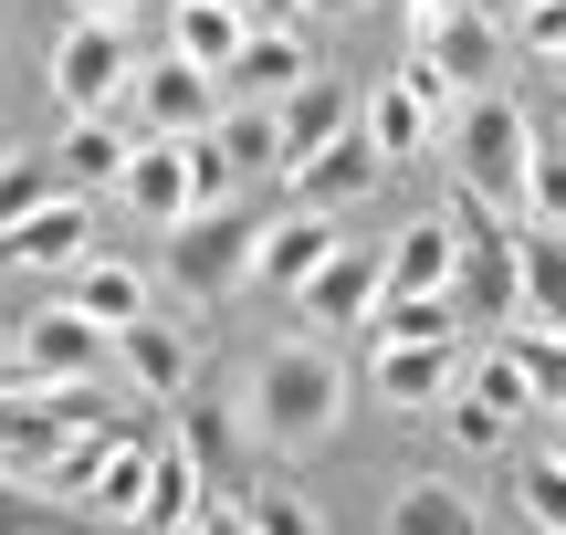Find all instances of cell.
I'll list each match as a JSON object with an SVG mask.
<instances>
[{
	"label": "cell",
	"mask_w": 566,
	"mask_h": 535,
	"mask_svg": "<svg viewBox=\"0 0 566 535\" xmlns=\"http://www.w3.org/2000/svg\"><path fill=\"white\" fill-rule=\"evenodd\" d=\"M116 200L137 210V221H158V231H179L189 210V137H137L126 147V168H116Z\"/></svg>",
	"instance_id": "obj_11"
},
{
	"label": "cell",
	"mask_w": 566,
	"mask_h": 535,
	"mask_svg": "<svg viewBox=\"0 0 566 535\" xmlns=\"http://www.w3.org/2000/svg\"><path fill=\"white\" fill-rule=\"evenodd\" d=\"M420 63H441L451 95H493V74H504V32H493V11H472V0H451L441 32L420 42Z\"/></svg>",
	"instance_id": "obj_12"
},
{
	"label": "cell",
	"mask_w": 566,
	"mask_h": 535,
	"mask_svg": "<svg viewBox=\"0 0 566 535\" xmlns=\"http://www.w3.org/2000/svg\"><path fill=\"white\" fill-rule=\"evenodd\" d=\"M126 105H137V126L147 137H200V126H221V74H200L189 53H158V63H137V84H126Z\"/></svg>",
	"instance_id": "obj_6"
},
{
	"label": "cell",
	"mask_w": 566,
	"mask_h": 535,
	"mask_svg": "<svg viewBox=\"0 0 566 535\" xmlns=\"http://www.w3.org/2000/svg\"><path fill=\"white\" fill-rule=\"evenodd\" d=\"M462 389H472V399H493V410H504V420H514V431H525V420H535V410H546V399H535V368H525V347H493V357H483V368H472V378H462Z\"/></svg>",
	"instance_id": "obj_29"
},
{
	"label": "cell",
	"mask_w": 566,
	"mask_h": 535,
	"mask_svg": "<svg viewBox=\"0 0 566 535\" xmlns=\"http://www.w3.org/2000/svg\"><path fill=\"white\" fill-rule=\"evenodd\" d=\"M0 535H42V504L21 494V473H0Z\"/></svg>",
	"instance_id": "obj_39"
},
{
	"label": "cell",
	"mask_w": 566,
	"mask_h": 535,
	"mask_svg": "<svg viewBox=\"0 0 566 535\" xmlns=\"http://www.w3.org/2000/svg\"><path fill=\"white\" fill-rule=\"evenodd\" d=\"M273 116H283V168H294V158H315L325 137H346V126H357V105H346V84H336V74H304L294 95L273 105Z\"/></svg>",
	"instance_id": "obj_21"
},
{
	"label": "cell",
	"mask_w": 566,
	"mask_h": 535,
	"mask_svg": "<svg viewBox=\"0 0 566 535\" xmlns=\"http://www.w3.org/2000/svg\"><path fill=\"white\" fill-rule=\"evenodd\" d=\"M525 53H566V0H525Z\"/></svg>",
	"instance_id": "obj_38"
},
{
	"label": "cell",
	"mask_w": 566,
	"mask_h": 535,
	"mask_svg": "<svg viewBox=\"0 0 566 535\" xmlns=\"http://www.w3.org/2000/svg\"><path fill=\"white\" fill-rule=\"evenodd\" d=\"M514 504L535 515V535H566V462H546V452H535L525 473H514Z\"/></svg>",
	"instance_id": "obj_32"
},
{
	"label": "cell",
	"mask_w": 566,
	"mask_h": 535,
	"mask_svg": "<svg viewBox=\"0 0 566 535\" xmlns=\"http://www.w3.org/2000/svg\"><path fill=\"white\" fill-rule=\"evenodd\" d=\"M514 305L525 326H566V231L514 221Z\"/></svg>",
	"instance_id": "obj_16"
},
{
	"label": "cell",
	"mask_w": 566,
	"mask_h": 535,
	"mask_svg": "<svg viewBox=\"0 0 566 535\" xmlns=\"http://www.w3.org/2000/svg\"><path fill=\"white\" fill-rule=\"evenodd\" d=\"M346 420V357L336 347H273L242 389V431L273 452H325Z\"/></svg>",
	"instance_id": "obj_1"
},
{
	"label": "cell",
	"mask_w": 566,
	"mask_h": 535,
	"mask_svg": "<svg viewBox=\"0 0 566 535\" xmlns=\"http://www.w3.org/2000/svg\"><path fill=\"white\" fill-rule=\"evenodd\" d=\"M168 535H200V515H189V525H168Z\"/></svg>",
	"instance_id": "obj_46"
},
{
	"label": "cell",
	"mask_w": 566,
	"mask_h": 535,
	"mask_svg": "<svg viewBox=\"0 0 566 535\" xmlns=\"http://www.w3.org/2000/svg\"><path fill=\"white\" fill-rule=\"evenodd\" d=\"M189 200H200V210L242 200V168H231V147L210 137V126H200V137H189Z\"/></svg>",
	"instance_id": "obj_33"
},
{
	"label": "cell",
	"mask_w": 566,
	"mask_h": 535,
	"mask_svg": "<svg viewBox=\"0 0 566 535\" xmlns=\"http://www.w3.org/2000/svg\"><path fill=\"white\" fill-rule=\"evenodd\" d=\"M105 368H116V336L84 305H42V315L11 326V378L21 389H84V378H105Z\"/></svg>",
	"instance_id": "obj_3"
},
{
	"label": "cell",
	"mask_w": 566,
	"mask_h": 535,
	"mask_svg": "<svg viewBox=\"0 0 566 535\" xmlns=\"http://www.w3.org/2000/svg\"><path fill=\"white\" fill-rule=\"evenodd\" d=\"M451 273H462V305H514V221L493 200H451Z\"/></svg>",
	"instance_id": "obj_8"
},
{
	"label": "cell",
	"mask_w": 566,
	"mask_h": 535,
	"mask_svg": "<svg viewBox=\"0 0 566 535\" xmlns=\"http://www.w3.org/2000/svg\"><path fill=\"white\" fill-rule=\"evenodd\" d=\"M221 11H252V0H221Z\"/></svg>",
	"instance_id": "obj_47"
},
{
	"label": "cell",
	"mask_w": 566,
	"mask_h": 535,
	"mask_svg": "<svg viewBox=\"0 0 566 535\" xmlns=\"http://www.w3.org/2000/svg\"><path fill=\"white\" fill-rule=\"evenodd\" d=\"M441 11H451V0H409V42H430V32H441Z\"/></svg>",
	"instance_id": "obj_42"
},
{
	"label": "cell",
	"mask_w": 566,
	"mask_h": 535,
	"mask_svg": "<svg viewBox=\"0 0 566 535\" xmlns=\"http://www.w3.org/2000/svg\"><path fill=\"white\" fill-rule=\"evenodd\" d=\"M514 347H525V368H535V399L566 410V326H525Z\"/></svg>",
	"instance_id": "obj_35"
},
{
	"label": "cell",
	"mask_w": 566,
	"mask_h": 535,
	"mask_svg": "<svg viewBox=\"0 0 566 535\" xmlns=\"http://www.w3.org/2000/svg\"><path fill=\"white\" fill-rule=\"evenodd\" d=\"M0 378H11V326H0Z\"/></svg>",
	"instance_id": "obj_45"
},
{
	"label": "cell",
	"mask_w": 566,
	"mask_h": 535,
	"mask_svg": "<svg viewBox=\"0 0 566 535\" xmlns=\"http://www.w3.org/2000/svg\"><path fill=\"white\" fill-rule=\"evenodd\" d=\"M74 11H84V21H126L137 0H74Z\"/></svg>",
	"instance_id": "obj_43"
},
{
	"label": "cell",
	"mask_w": 566,
	"mask_h": 535,
	"mask_svg": "<svg viewBox=\"0 0 566 535\" xmlns=\"http://www.w3.org/2000/svg\"><path fill=\"white\" fill-rule=\"evenodd\" d=\"M126 126L116 116H74L63 126V147H53V168H63V189H116V168H126Z\"/></svg>",
	"instance_id": "obj_24"
},
{
	"label": "cell",
	"mask_w": 566,
	"mask_h": 535,
	"mask_svg": "<svg viewBox=\"0 0 566 535\" xmlns=\"http://www.w3.org/2000/svg\"><path fill=\"white\" fill-rule=\"evenodd\" d=\"M242 515H252V535H325V525H315V504H304V494H283V483L242 494Z\"/></svg>",
	"instance_id": "obj_36"
},
{
	"label": "cell",
	"mask_w": 566,
	"mask_h": 535,
	"mask_svg": "<svg viewBox=\"0 0 566 535\" xmlns=\"http://www.w3.org/2000/svg\"><path fill=\"white\" fill-rule=\"evenodd\" d=\"M378 137H367V126H346V137H325L315 158H294L283 168V179H294V200L304 210H336V200H357V189H378Z\"/></svg>",
	"instance_id": "obj_14"
},
{
	"label": "cell",
	"mask_w": 566,
	"mask_h": 535,
	"mask_svg": "<svg viewBox=\"0 0 566 535\" xmlns=\"http://www.w3.org/2000/svg\"><path fill=\"white\" fill-rule=\"evenodd\" d=\"M556 84H566V53H556Z\"/></svg>",
	"instance_id": "obj_49"
},
{
	"label": "cell",
	"mask_w": 566,
	"mask_h": 535,
	"mask_svg": "<svg viewBox=\"0 0 566 535\" xmlns=\"http://www.w3.org/2000/svg\"><path fill=\"white\" fill-rule=\"evenodd\" d=\"M504 431H514V420L493 410V399H472V389H451V441H462V452H504Z\"/></svg>",
	"instance_id": "obj_37"
},
{
	"label": "cell",
	"mask_w": 566,
	"mask_h": 535,
	"mask_svg": "<svg viewBox=\"0 0 566 535\" xmlns=\"http://www.w3.org/2000/svg\"><path fill=\"white\" fill-rule=\"evenodd\" d=\"M200 515V462L189 452H158V473H147V515H137V535H168V525H189Z\"/></svg>",
	"instance_id": "obj_30"
},
{
	"label": "cell",
	"mask_w": 566,
	"mask_h": 535,
	"mask_svg": "<svg viewBox=\"0 0 566 535\" xmlns=\"http://www.w3.org/2000/svg\"><path fill=\"white\" fill-rule=\"evenodd\" d=\"M179 452L200 462V473H221V462L242 452V399H221V389H189V420H179Z\"/></svg>",
	"instance_id": "obj_27"
},
{
	"label": "cell",
	"mask_w": 566,
	"mask_h": 535,
	"mask_svg": "<svg viewBox=\"0 0 566 535\" xmlns=\"http://www.w3.org/2000/svg\"><path fill=\"white\" fill-rule=\"evenodd\" d=\"M525 221H546V231H566V147H546V137H535V179H525Z\"/></svg>",
	"instance_id": "obj_34"
},
{
	"label": "cell",
	"mask_w": 566,
	"mask_h": 535,
	"mask_svg": "<svg viewBox=\"0 0 566 535\" xmlns=\"http://www.w3.org/2000/svg\"><path fill=\"white\" fill-rule=\"evenodd\" d=\"M367 389H378L388 410H430V399H451V347H378Z\"/></svg>",
	"instance_id": "obj_25"
},
{
	"label": "cell",
	"mask_w": 566,
	"mask_h": 535,
	"mask_svg": "<svg viewBox=\"0 0 566 535\" xmlns=\"http://www.w3.org/2000/svg\"><path fill=\"white\" fill-rule=\"evenodd\" d=\"M294 11H315V0H252V32H294Z\"/></svg>",
	"instance_id": "obj_40"
},
{
	"label": "cell",
	"mask_w": 566,
	"mask_h": 535,
	"mask_svg": "<svg viewBox=\"0 0 566 535\" xmlns=\"http://www.w3.org/2000/svg\"><path fill=\"white\" fill-rule=\"evenodd\" d=\"M315 11H346V0H315Z\"/></svg>",
	"instance_id": "obj_48"
},
{
	"label": "cell",
	"mask_w": 566,
	"mask_h": 535,
	"mask_svg": "<svg viewBox=\"0 0 566 535\" xmlns=\"http://www.w3.org/2000/svg\"><path fill=\"white\" fill-rule=\"evenodd\" d=\"M378 294H388L378 252H346V242H336V263L304 284V315H315V326H367V305H378Z\"/></svg>",
	"instance_id": "obj_22"
},
{
	"label": "cell",
	"mask_w": 566,
	"mask_h": 535,
	"mask_svg": "<svg viewBox=\"0 0 566 535\" xmlns=\"http://www.w3.org/2000/svg\"><path fill=\"white\" fill-rule=\"evenodd\" d=\"M210 137L231 147V168H242V179H273V168H283V116H273V105H221V126H210Z\"/></svg>",
	"instance_id": "obj_28"
},
{
	"label": "cell",
	"mask_w": 566,
	"mask_h": 535,
	"mask_svg": "<svg viewBox=\"0 0 566 535\" xmlns=\"http://www.w3.org/2000/svg\"><path fill=\"white\" fill-rule=\"evenodd\" d=\"M336 242H346L336 210H304V200H294V210H273V221H263V242H252V273H263V284H283V294H304L325 263H336Z\"/></svg>",
	"instance_id": "obj_10"
},
{
	"label": "cell",
	"mask_w": 566,
	"mask_h": 535,
	"mask_svg": "<svg viewBox=\"0 0 566 535\" xmlns=\"http://www.w3.org/2000/svg\"><path fill=\"white\" fill-rule=\"evenodd\" d=\"M304 74H315V63H304V42H294V32H252L242 53H231L221 95H231V105H283Z\"/></svg>",
	"instance_id": "obj_19"
},
{
	"label": "cell",
	"mask_w": 566,
	"mask_h": 535,
	"mask_svg": "<svg viewBox=\"0 0 566 535\" xmlns=\"http://www.w3.org/2000/svg\"><path fill=\"white\" fill-rule=\"evenodd\" d=\"M126 84H137V53H126V21H74L53 42V95L74 116H116Z\"/></svg>",
	"instance_id": "obj_5"
},
{
	"label": "cell",
	"mask_w": 566,
	"mask_h": 535,
	"mask_svg": "<svg viewBox=\"0 0 566 535\" xmlns=\"http://www.w3.org/2000/svg\"><path fill=\"white\" fill-rule=\"evenodd\" d=\"M242 42H252V11H221V0H179V21H168V53H189L200 74H231Z\"/></svg>",
	"instance_id": "obj_23"
},
{
	"label": "cell",
	"mask_w": 566,
	"mask_h": 535,
	"mask_svg": "<svg viewBox=\"0 0 566 535\" xmlns=\"http://www.w3.org/2000/svg\"><path fill=\"white\" fill-rule=\"evenodd\" d=\"M441 116H451V84H441V63H409L399 84H378V95H367V137H378V158H388V168H399V158H420Z\"/></svg>",
	"instance_id": "obj_9"
},
{
	"label": "cell",
	"mask_w": 566,
	"mask_h": 535,
	"mask_svg": "<svg viewBox=\"0 0 566 535\" xmlns=\"http://www.w3.org/2000/svg\"><path fill=\"white\" fill-rule=\"evenodd\" d=\"M451 168L472 179V200H493L504 221H525V179H535V116L514 95H472L451 116Z\"/></svg>",
	"instance_id": "obj_2"
},
{
	"label": "cell",
	"mask_w": 566,
	"mask_h": 535,
	"mask_svg": "<svg viewBox=\"0 0 566 535\" xmlns=\"http://www.w3.org/2000/svg\"><path fill=\"white\" fill-rule=\"evenodd\" d=\"M546 462H566V410H546Z\"/></svg>",
	"instance_id": "obj_44"
},
{
	"label": "cell",
	"mask_w": 566,
	"mask_h": 535,
	"mask_svg": "<svg viewBox=\"0 0 566 535\" xmlns=\"http://www.w3.org/2000/svg\"><path fill=\"white\" fill-rule=\"evenodd\" d=\"M116 368H126L137 399H189V389H200V336H189L179 315L147 305L137 326H116Z\"/></svg>",
	"instance_id": "obj_7"
},
{
	"label": "cell",
	"mask_w": 566,
	"mask_h": 535,
	"mask_svg": "<svg viewBox=\"0 0 566 535\" xmlns=\"http://www.w3.org/2000/svg\"><path fill=\"white\" fill-rule=\"evenodd\" d=\"M53 189H63V168H53V158H32V147H11V158H0V231H11L21 210H42Z\"/></svg>",
	"instance_id": "obj_31"
},
{
	"label": "cell",
	"mask_w": 566,
	"mask_h": 535,
	"mask_svg": "<svg viewBox=\"0 0 566 535\" xmlns=\"http://www.w3.org/2000/svg\"><path fill=\"white\" fill-rule=\"evenodd\" d=\"M200 535H252V515L242 504H200Z\"/></svg>",
	"instance_id": "obj_41"
},
{
	"label": "cell",
	"mask_w": 566,
	"mask_h": 535,
	"mask_svg": "<svg viewBox=\"0 0 566 535\" xmlns=\"http://www.w3.org/2000/svg\"><path fill=\"white\" fill-rule=\"evenodd\" d=\"M388 535H493V525H483V504H472L462 483L420 473V483H399V494H388Z\"/></svg>",
	"instance_id": "obj_20"
},
{
	"label": "cell",
	"mask_w": 566,
	"mask_h": 535,
	"mask_svg": "<svg viewBox=\"0 0 566 535\" xmlns=\"http://www.w3.org/2000/svg\"><path fill=\"white\" fill-rule=\"evenodd\" d=\"M95 252V210H84V189H53L42 210H21L11 231H0V263H84Z\"/></svg>",
	"instance_id": "obj_13"
},
{
	"label": "cell",
	"mask_w": 566,
	"mask_h": 535,
	"mask_svg": "<svg viewBox=\"0 0 566 535\" xmlns=\"http://www.w3.org/2000/svg\"><path fill=\"white\" fill-rule=\"evenodd\" d=\"M252 242H263V210H242V200L189 210V221L168 231V273H179L189 294H231L252 273Z\"/></svg>",
	"instance_id": "obj_4"
},
{
	"label": "cell",
	"mask_w": 566,
	"mask_h": 535,
	"mask_svg": "<svg viewBox=\"0 0 566 535\" xmlns=\"http://www.w3.org/2000/svg\"><path fill=\"white\" fill-rule=\"evenodd\" d=\"M388 294H462V273H451V210H430V221H409L399 242L378 252Z\"/></svg>",
	"instance_id": "obj_18"
},
{
	"label": "cell",
	"mask_w": 566,
	"mask_h": 535,
	"mask_svg": "<svg viewBox=\"0 0 566 535\" xmlns=\"http://www.w3.org/2000/svg\"><path fill=\"white\" fill-rule=\"evenodd\" d=\"M74 305L116 336V326H137V315H147V273L137 263H74Z\"/></svg>",
	"instance_id": "obj_26"
},
{
	"label": "cell",
	"mask_w": 566,
	"mask_h": 535,
	"mask_svg": "<svg viewBox=\"0 0 566 535\" xmlns=\"http://www.w3.org/2000/svg\"><path fill=\"white\" fill-rule=\"evenodd\" d=\"M147 473H158V441H147V431H116V441L95 452V473H84V515L137 525V515H147Z\"/></svg>",
	"instance_id": "obj_15"
},
{
	"label": "cell",
	"mask_w": 566,
	"mask_h": 535,
	"mask_svg": "<svg viewBox=\"0 0 566 535\" xmlns=\"http://www.w3.org/2000/svg\"><path fill=\"white\" fill-rule=\"evenodd\" d=\"M357 336L367 347H462V294H378Z\"/></svg>",
	"instance_id": "obj_17"
}]
</instances>
